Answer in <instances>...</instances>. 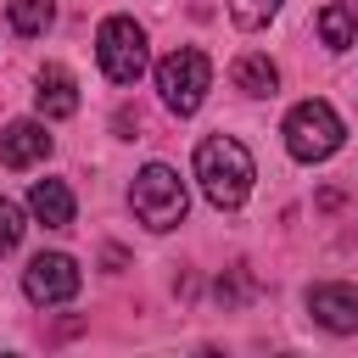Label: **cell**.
Listing matches in <instances>:
<instances>
[{
  "mask_svg": "<svg viewBox=\"0 0 358 358\" xmlns=\"http://www.w3.org/2000/svg\"><path fill=\"white\" fill-rule=\"evenodd\" d=\"M34 101H39V117H73V112H78V84H73V73L50 62V67L39 73Z\"/></svg>",
  "mask_w": 358,
  "mask_h": 358,
  "instance_id": "30bf717a",
  "label": "cell"
},
{
  "mask_svg": "<svg viewBox=\"0 0 358 358\" xmlns=\"http://www.w3.org/2000/svg\"><path fill=\"white\" fill-rule=\"evenodd\" d=\"M28 213H34L45 229H73L78 201H73V190H67L62 179H34V185H28Z\"/></svg>",
  "mask_w": 358,
  "mask_h": 358,
  "instance_id": "9c48e42d",
  "label": "cell"
},
{
  "mask_svg": "<svg viewBox=\"0 0 358 358\" xmlns=\"http://www.w3.org/2000/svg\"><path fill=\"white\" fill-rule=\"evenodd\" d=\"M341 140H347V123L336 117L330 101H296L285 112V151L296 162H324L341 151Z\"/></svg>",
  "mask_w": 358,
  "mask_h": 358,
  "instance_id": "277c9868",
  "label": "cell"
},
{
  "mask_svg": "<svg viewBox=\"0 0 358 358\" xmlns=\"http://www.w3.org/2000/svg\"><path fill=\"white\" fill-rule=\"evenodd\" d=\"M22 229H28V224H22V207H17L11 196H0V257H6V252H17Z\"/></svg>",
  "mask_w": 358,
  "mask_h": 358,
  "instance_id": "9a60e30c",
  "label": "cell"
},
{
  "mask_svg": "<svg viewBox=\"0 0 358 358\" xmlns=\"http://www.w3.org/2000/svg\"><path fill=\"white\" fill-rule=\"evenodd\" d=\"M229 78H235V90H241V95H274V84H280V67H274L263 50H246V56H235Z\"/></svg>",
  "mask_w": 358,
  "mask_h": 358,
  "instance_id": "7c38bea8",
  "label": "cell"
},
{
  "mask_svg": "<svg viewBox=\"0 0 358 358\" xmlns=\"http://www.w3.org/2000/svg\"><path fill=\"white\" fill-rule=\"evenodd\" d=\"M50 157V134L39 117H17L0 129V168H34Z\"/></svg>",
  "mask_w": 358,
  "mask_h": 358,
  "instance_id": "ba28073f",
  "label": "cell"
},
{
  "mask_svg": "<svg viewBox=\"0 0 358 358\" xmlns=\"http://www.w3.org/2000/svg\"><path fill=\"white\" fill-rule=\"evenodd\" d=\"M308 313H313L324 330L352 336V330H358V285H341V280L313 285V291H308Z\"/></svg>",
  "mask_w": 358,
  "mask_h": 358,
  "instance_id": "52a82bcc",
  "label": "cell"
},
{
  "mask_svg": "<svg viewBox=\"0 0 358 358\" xmlns=\"http://www.w3.org/2000/svg\"><path fill=\"white\" fill-rule=\"evenodd\" d=\"M129 207H134V218L145 224V229H173V224H185V207H190V196H185V179L168 168V162H145L140 173H134V190H129Z\"/></svg>",
  "mask_w": 358,
  "mask_h": 358,
  "instance_id": "3957f363",
  "label": "cell"
},
{
  "mask_svg": "<svg viewBox=\"0 0 358 358\" xmlns=\"http://www.w3.org/2000/svg\"><path fill=\"white\" fill-rule=\"evenodd\" d=\"M280 11V0H229V22L235 28H263Z\"/></svg>",
  "mask_w": 358,
  "mask_h": 358,
  "instance_id": "5bb4252c",
  "label": "cell"
},
{
  "mask_svg": "<svg viewBox=\"0 0 358 358\" xmlns=\"http://www.w3.org/2000/svg\"><path fill=\"white\" fill-rule=\"evenodd\" d=\"M319 39H324L330 50H352V45H358V6H352V0H330V6L319 11Z\"/></svg>",
  "mask_w": 358,
  "mask_h": 358,
  "instance_id": "8fae6325",
  "label": "cell"
},
{
  "mask_svg": "<svg viewBox=\"0 0 358 358\" xmlns=\"http://www.w3.org/2000/svg\"><path fill=\"white\" fill-rule=\"evenodd\" d=\"M157 90H162V106H168L173 117H196L201 101H207V90H213V62H207V50H196V45L168 50V56L157 62Z\"/></svg>",
  "mask_w": 358,
  "mask_h": 358,
  "instance_id": "7a4b0ae2",
  "label": "cell"
},
{
  "mask_svg": "<svg viewBox=\"0 0 358 358\" xmlns=\"http://www.w3.org/2000/svg\"><path fill=\"white\" fill-rule=\"evenodd\" d=\"M78 285H84V274H78V263H73L67 252H39V257L22 268V296H28L34 308L73 302V296H78Z\"/></svg>",
  "mask_w": 358,
  "mask_h": 358,
  "instance_id": "8992f818",
  "label": "cell"
},
{
  "mask_svg": "<svg viewBox=\"0 0 358 358\" xmlns=\"http://www.w3.org/2000/svg\"><path fill=\"white\" fill-rule=\"evenodd\" d=\"M95 62L112 84H134L145 73V28L134 17H106L95 28Z\"/></svg>",
  "mask_w": 358,
  "mask_h": 358,
  "instance_id": "5b68a950",
  "label": "cell"
},
{
  "mask_svg": "<svg viewBox=\"0 0 358 358\" xmlns=\"http://www.w3.org/2000/svg\"><path fill=\"white\" fill-rule=\"evenodd\" d=\"M196 179H201V196L218 207V213H235L246 196H252V151L235 140V134H207L196 145Z\"/></svg>",
  "mask_w": 358,
  "mask_h": 358,
  "instance_id": "6da1fadb",
  "label": "cell"
},
{
  "mask_svg": "<svg viewBox=\"0 0 358 358\" xmlns=\"http://www.w3.org/2000/svg\"><path fill=\"white\" fill-rule=\"evenodd\" d=\"M6 17L22 39H39L50 22H56V0H6Z\"/></svg>",
  "mask_w": 358,
  "mask_h": 358,
  "instance_id": "4fadbf2b",
  "label": "cell"
}]
</instances>
